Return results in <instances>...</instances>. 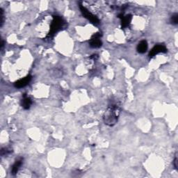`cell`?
Segmentation results:
<instances>
[{"mask_svg":"<svg viewBox=\"0 0 178 178\" xmlns=\"http://www.w3.org/2000/svg\"><path fill=\"white\" fill-rule=\"evenodd\" d=\"M120 109L118 106L111 105L109 106L107 110L103 115V121L105 124L109 127H113L116 124L120 114Z\"/></svg>","mask_w":178,"mask_h":178,"instance_id":"cell-1","label":"cell"},{"mask_svg":"<svg viewBox=\"0 0 178 178\" xmlns=\"http://www.w3.org/2000/svg\"><path fill=\"white\" fill-rule=\"evenodd\" d=\"M64 25V21L60 16H54L53 20L51 21V25H50V30L47 35V38H50L53 37L55 34L61 30Z\"/></svg>","mask_w":178,"mask_h":178,"instance_id":"cell-2","label":"cell"},{"mask_svg":"<svg viewBox=\"0 0 178 178\" xmlns=\"http://www.w3.org/2000/svg\"><path fill=\"white\" fill-rule=\"evenodd\" d=\"M80 10H81L83 15L86 18H87L88 20H90L93 24L97 25L100 23V20L96 16H95L93 14H92L87 8H86L82 4L79 5Z\"/></svg>","mask_w":178,"mask_h":178,"instance_id":"cell-3","label":"cell"},{"mask_svg":"<svg viewBox=\"0 0 178 178\" xmlns=\"http://www.w3.org/2000/svg\"><path fill=\"white\" fill-rule=\"evenodd\" d=\"M167 51V48L164 45L162 44H158L154 46V47L150 50V53H149V56L150 58H153L154 56L159 53H165Z\"/></svg>","mask_w":178,"mask_h":178,"instance_id":"cell-4","label":"cell"},{"mask_svg":"<svg viewBox=\"0 0 178 178\" xmlns=\"http://www.w3.org/2000/svg\"><path fill=\"white\" fill-rule=\"evenodd\" d=\"M100 37H101V34L100 33H95L94 35L92 36V38L90 40L89 44L90 46L93 48H99L102 46V42L100 40Z\"/></svg>","mask_w":178,"mask_h":178,"instance_id":"cell-5","label":"cell"},{"mask_svg":"<svg viewBox=\"0 0 178 178\" xmlns=\"http://www.w3.org/2000/svg\"><path fill=\"white\" fill-rule=\"evenodd\" d=\"M31 78H32V77H31V75H27V77H24L23 79H19L18 81L15 82L14 86H15V87L18 88H21L24 87L27 85H28L29 83L31 82Z\"/></svg>","mask_w":178,"mask_h":178,"instance_id":"cell-6","label":"cell"},{"mask_svg":"<svg viewBox=\"0 0 178 178\" xmlns=\"http://www.w3.org/2000/svg\"><path fill=\"white\" fill-rule=\"evenodd\" d=\"M118 18L121 20L122 28L127 27V26L130 24L131 20H132V17H131V15L124 16L122 13L120 14L118 16Z\"/></svg>","mask_w":178,"mask_h":178,"instance_id":"cell-7","label":"cell"},{"mask_svg":"<svg viewBox=\"0 0 178 178\" xmlns=\"http://www.w3.org/2000/svg\"><path fill=\"white\" fill-rule=\"evenodd\" d=\"M32 100L29 97H28L27 95L24 94L23 96L21 105L22 107L24 109H29L31 107V105H32Z\"/></svg>","mask_w":178,"mask_h":178,"instance_id":"cell-8","label":"cell"},{"mask_svg":"<svg viewBox=\"0 0 178 178\" xmlns=\"http://www.w3.org/2000/svg\"><path fill=\"white\" fill-rule=\"evenodd\" d=\"M23 163V159L22 158H20L19 159L16 160V162L14 163V164L12 166V169H11V174L13 175V176H16L18 173L19 169L20 168Z\"/></svg>","mask_w":178,"mask_h":178,"instance_id":"cell-9","label":"cell"},{"mask_svg":"<svg viewBox=\"0 0 178 178\" xmlns=\"http://www.w3.org/2000/svg\"><path fill=\"white\" fill-rule=\"evenodd\" d=\"M148 42L145 40H143V41H140L139 44L137 45V51L138 52H139L140 54H144L145 52H146L148 50Z\"/></svg>","mask_w":178,"mask_h":178,"instance_id":"cell-10","label":"cell"},{"mask_svg":"<svg viewBox=\"0 0 178 178\" xmlns=\"http://www.w3.org/2000/svg\"><path fill=\"white\" fill-rule=\"evenodd\" d=\"M171 24H173V25L177 24V23H178V14L177 13H174L173 15L171 16Z\"/></svg>","mask_w":178,"mask_h":178,"instance_id":"cell-11","label":"cell"},{"mask_svg":"<svg viewBox=\"0 0 178 178\" xmlns=\"http://www.w3.org/2000/svg\"><path fill=\"white\" fill-rule=\"evenodd\" d=\"M0 18H1V27H2L4 22V14L2 8H0Z\"/></svg>","mask_w":178,"mask_h":178,"instance_id":"cell-12","label":"cell"},{"mask_svg":"<svg viewBox=\"0 0 178 178\" xmlns=\"http://www.w3.org/2000/svg\"><path fill=\"white\" fill-rule=\"evenodd\" d=\"M11 150H8V148L2 149V155H7L8 154L11 153Z\"/></svg>","mask_w":178,"mask_h":178,"instance_id":"cell-13","label":"cell"},{"mask_svg":"<svg viewBox=\"0 0 178 178\" xmlns=\"http://www.w3.org/2000/svg\"><path fill=\"white\" fill-rule=\"evenodd\" d=\"M177 162H178V159H177V154H176V157H175V159H174V161H173V165H174V167L176 169V170H177Z\"/></svg>","mask_w":178,"mask_h":178,"instance_id":"cell-14","label":"cell"},{"mask_svg":"<svg viewBox=\"0 0 178 178\" xmlns=\"http://www.w3.org/2000/svg\"><path fill=\"white\" fill-rule=\"evenodd\" d=\"M97 58H98V56H97V54H93V55H92L91 56V59H93V60H96Z\"/></svg>","mask_w":178,"mask_h":178,"instance_id":"cell-15","label":"cell"}]
</instances>
